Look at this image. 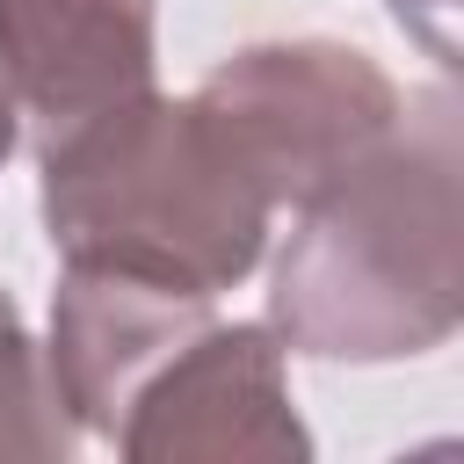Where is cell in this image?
I'll list each match as a JSON object with an SVG mask.
<instances>
[{
  "label": "cell",
  "instance_id": "cell-5",
  "mask_svg": "<svg viewBox=\"0 0 464 464\" xmlns=\"http://www.w3.org/2000/svg\"><path fill=\"white\" fill-rule=\"evenodd\" d=\"M160 0H0V87L36 145L152 87Z\"/></svg>",
  "mask_w": 464,
  "mask_h": 464
},
{
  "label": "cell",
  "instance_id": "cell-7",
  "mask_svg": "<svg viewBox=\"0 0 464 464\" xmlns=\"http://www.w3.org/2000/svg\"><path fill=\"white\" fill-rule=\"evenodd\" d=\"M392 14H399L406 36L428 44V58L442 72H457V0H392Z\"/></svg>",
  "mask_w": 464,
  "mask_h": 464
},
{
  "label": "cell",
  "instance_id": "cell-8",
  "mask_svg": "<svg viewBox=\"0 0 464 464\" xmlns=\"http://www.w3.org/2000/svg\"><path fill=\"white\" fill-rule=\"evenodd\" d=\"M14 145H22V116H14V102H7V87H0V167H7Z\"/></svg>",
  "mask_w": 464,
  "mask_h": 464
},
{
  "label": "cell",
  "instance_id": "cell-3",
  "mask_svg": "<svg viewBox=\"0 0 464 464\" xmlns=\"http://www.w3.org/2000/svg\"><path fill=\"white\" fill-rule=\"evenodd\" d=\"M196 102L276 210L312 203L326 181L370 160L406 116V87L370 51L334 36L246 44L203 72Z\"/></svg>",
  "mask_w": 464,
  "mask_h": 464
},
{
  "label": "cell",
  "instance_id": "cell-1",
  "mask_svg": "<svg viewBox=\"0 0 464 464\" xmlns=\"http://www.w3.org/2000/svg\"><path fill=\"white\" fill-rule=\"evenodd\" d=\"M268 276L283 355L406 362L464 326V130L457 94H406L399 130L290 210Z\"/></svg>",
  "mask_w": 464,
  "mask_h": 464
},
{
  "label": "cell",
  "instance_id": "cell-4",
  "mask_svg": "<svg viewBox=\"0 0 464 464\" xmlns=\"http://www.w3.org/2000/svg\"><path fill=\"white\" fill-rule=\"evenodd\" d=\"M109 450L130 464H304L312 435L290 406L268 319H196L116 406Z\"/></svg>",
  "mask_w": 464,
  "mask_h": 464
},
{
  "label": "cell",
  "instance_id": "cell-6",
  "mask_svg": "<svg viewBox=\"0 0 464 464\" xmlns=\"http://www.w3.org/2000/svg\"><path fill=\"white\" fill-rule=\"evenodd\" d=\"M72 413L58 406L51 392V370H44V348L29 341L22 326V304L0 290V457H22V464H58L72 450Z\"/></svg>",
  "mask_w": 464,
  "mask_h": 464
},
{
  "label": "cell",
  "instance_id": "cell-2",
  "mask_svg": "<svg viewBox=\"0 0 464 464\" xmlns=\"http://www.w3.org/2000/svg\"><path fill=\"white\" fill-rule=\"evenodd\" d=\"M36 203L58 261L225 297L268 254L276 203L239 167L196 94L145 87L36 145Z\"/></svg>",
  "mask_w": 464,
  "mask_h": 464
}]
</instances>
